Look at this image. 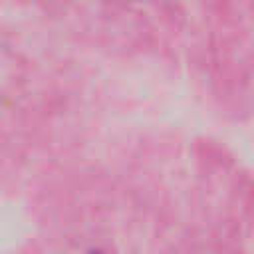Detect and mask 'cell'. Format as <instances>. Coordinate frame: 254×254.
Instances as JSON below:
<instances>
[{
	"label": "cell",
	"mask_w": 254,
	"mask_h": 254,
	"mask_svg": "<svg viewBox=\"0 0 254 254\" xmlns=\"http://www.w3.org/2000/svg\"><path fill=\"white\" fill-rule=\"evenodd\" d=\"M89 254H99V252H89Z\"/></svg>",
	"instance_id": "1"
}]
</instances>
